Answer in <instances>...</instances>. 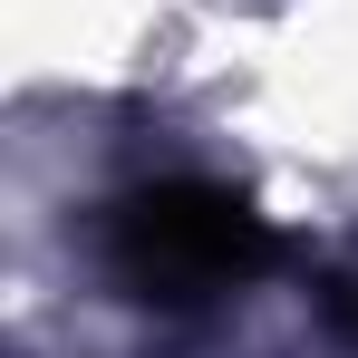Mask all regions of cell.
Returning a JSON list of instances; mask_svg holds the SVG:
<instances>
[{
  "instance_id": "2",
  "label": "cell",
  "mask_w": 358,
  "mask_h": 358,
  "mask_svg": "<svg viewBox=\"0 0 358 358\" xmlns=\"http://www.w3.org/2000/svg\"><path fill=\"white\" fill-rule=\"evenodd\" d=\"M320 320H329V329H339V339L358 349V242L339 252V262H329V271H320Z\"/></svg>"
},
{
  "instance_id": "1",
  "label": "cell",
  "mask_w": 358,
  "mask_h": 358,
  "mask_svg": "<svg viewBox=\"0 0 358 358\" xmlns=\"http://www.w3.org/2000/svg\"><path fill=\"white\" fill-rule=\"evenodd\" d=\"M97 281L136 310H213V300L252 291L271 262H281V233L252 213V194L213 175H155V184H126L117 203L97 213Z\"/></svg>"
}]
</instances>
